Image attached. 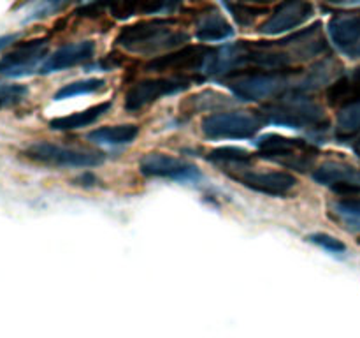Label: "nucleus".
Segmentation results:
<instances>
[{
  "label": "nucleus",
  "instance_id": "0eeeda50",
  "mask_svg": "<svg viewBox=\"0 0 360 338\" xmlns=\"http://www.w3.org/2000/svg\"><path fill=\"white\" fill-rule=\"evenodd\" d=\"M213 48L207 46L195 44V46H181L174 51L164 53L144 65L148 73H171L178 76H188L195 81L204 80V67H206L207 58H210Z\"/></svg>",
  "mask_w": 360,
  "mask_h": 338
},
{
  "label": "nucleus",
  "instance_id": "2f4dec72",
  "mask_svg": "<svg viewBox=\"0 0 360 338\" xmlns=\"http://www.w3.org/2000/svg\"><path fill=\"white\" fill-rule=\"evenodd\" d=\"M49 2H51V9L58 11V9H62V7H65V6H69V4H72L74 0H49Z\"/></svg>",
  "mask_w": 360,
  "mask_h": 338
},
{
  "label": "nucleus",
  "instance_id": "ddd939ff",
  "mask_svg": "<svg viewBox=\"0 0 360 338\" xmlns=\"http://www.w3.org/2000/svg\"><path fill=\"white\" fill-rule=\"evenodd\" d=\"M313 180L333 189L338 196H348L360 190V169L340 161H327L313 171Z\"/></svg>",
  "mask_w": 360,
  "mask_h": 338
},
{
  "label": "nucleus",
  "instance_id": "7ed1b4c3",
  "mask_svg": "<svg viewBox=\"0 0 360 338\" xmlns=\"http://www.w3.org/2000/svg\"><path fill=\"white\" fill-rule=\"evenodd\" d=\"M292 74L288 70H262L241 69L221 77L229 90L238 97V101H271L283 95L292 88Z\"/></svg>",
  "mask_w": 360,
  "mask_h": 338
},
{
  "label": "nucleus",
  "instance_id": "b1692460",
  "mask_svg": "<svg viewBox=\"0 0 360 338\" xmlns=\"http://www.w3.org/2000/svg\"><path fill=\"white\" fill-rule=\"evenodd\" d=\"M334 211L341 224L352 231H360V190L348 196H340V199L334 203Z\"/></svg>",
  "mask_w": 360,
  "mask_h": 338
},
{
  "label": "nucleus",
  "instance_id": "1a4fd4ad",
  "mask_svg": "<svg viewBox=\"0 0 360 338\" xmlns=\"http://www.w3.org/2000/svg\"><path fill=\"white\" fill-rule=\"evenodd\" d=\"M46 53H48V39H32L16 44L0 60V74L7 77H20L37 73Z\"/></svg>",
  "mask_w": 360,
  "mask_h": 338
},
{
  "label": "nucleus",
  "instance_id": "2eb2a0df",
  "mask_svg": "<svg viewBox=\"0 0 360 338\" xmlns=\"http://www.w3.org/2000/svg\"><path fill=\"white\" fill-rule=\"evenodd\" d=\"M95 53V42L94 41H81L76 44H67L63 48L56 49L51 56L44 60L39 67L37 73L41 74H51L58 73V70L69 69V67L79 65V63L88 62Z\"/></svg>",
  "mask_w": 360,
  "mask_h": 338
},
{
  "label": "nucleus",
  "instance_id": "9d476101",
  "mask_svg": "<svg viewBox=\"0 0 360 338\" xmlns=\"http://www.w3.org/2000/svg\"><path fill=\"white\" fill-rule=\"evenodd\" d=\"M227 175L246 189L273 197L288 196L297 185L295 176L285 171H253V169L248 171L246 168H243L238 171L227 173Z\"/></svg>",
  "mask_w": 360,
  "mask_h": 338
},
{
  "label": "nucleus",
  "instance_id": "72a5a7b5",
  "mask_svg": "<svg viewBox=\"0 0 360 338\" xmlns=\"http://www.w3.org/2000/svg\"><path fill=\"white\" fill-rule=\"evenodd\" d=\"M239 2L253 4V6H267V4H273V2H278V0H239Z\"/></svg>",
  "mask_w": 360,
  "mask_h": 338
},
{
  "label": "nucleus",
  "instance_id": "9b49d317",
  "mask_svg": "<svg viewBox=\"0 0 360 338\" xmlns=\"http://www.w3.org/2000/svg\"><path fill=\"white\" fill-rule=\"evenodd\" d=\"M313 14L315 7L309 0H283L259 30L266 35L285 34L304 25Z\"/></svg>",
  "mask_w": 360,
  "mask_h": 338
},
{
  "label": "nucleus",
  "instance_id": "20e7f679",
  "mask_svg": "<svg viewBox=\"0 0 360 338\" xmlns=\"http://www.w3.org/2000/svg\"><path fill=\"white\" fill-rule=\"evenodd\" d=\"M257 155L288 169L308 171L315 164L319 148L309 141L299 139V137L266 134L257 141Z\"/></svg>",
  "mask_w": 360,
  "mask_h": 338
},
{
  "label": "nucleus",
  "instance_id": "4be33fe9",
  "mask_svg": "<svg viewBox=\"0 0 360 338\" xmlns=\"http://www.w3.org/2000/svg\"><path fill=\"white\" fill-rule=\"evenodd\" d=\"M139 134V127L136 123H123V125L98 127L88 134V139L102 144H129Z\"/></svg>",
  "mask_w": 360,
  "mask_h": 338
},
{
  "label": "nucleus",
  "instance_id": "6e6552de",
  "mask_svg": "<svg viewBox=\"0 0 360 338\" xmlns=\"http://www.w3.org/2000/svg\"><path fill=\"white\" fill-rule=\"evenodd\" d=\"M193 77L178 76V74H169V76L151 77L134 83L125 95V109L134 113L146 108L151 102L158 101L164 95L178 94V92L188 90L193 84Z\"/></svg>",
  "mask_w": 360,
  "mask_h": 338
},
{
  "label": "nucleus",
  "instance_id": "4468645a",
  "mask_svg": "<svg viewBox=\"0 0 360 338\" xmlns=\"http://www.w3.org/2000/svg\"><path fill=\"white\" fill-rule=\"evenodd\" d=\"M343 74V65L340 60L333 58V56H323L316 63H313L294 84L290 90L301 92V94H311V92L320 90L323 87L333 84L338 77Z\"/></svg>",
  "mask_w": 360,
  "mask_h": 338
},
{
  "label": "nucleus",
  "instance_id": "6ab92c4d",
  "mask_svg": "<svg viewBox=\"0 0 360 338\" xmlns=\"http://www.w3.org/2000/svg\"><path fill=\"white\" fill-rule=\"evenodd\" d=\"M111 106H112L111 101L98 102V104L91 106V108L83 109V111L53 118L51 122H49V127H51L53 130H76V129H81V127H88L91 125V123L97 122L98 118H102V116L111 109Z\"/></svg>",
  "mask_w": 360,
  "mask_h": 338
},
{
  "label": "nucleus",
  "instance_id": "c9c22d12",
  "mask_svg": "<svg viewBox=\"0 0 360 338\" xmlns=\"http://www.w3.org/2000/svg\"><path fill=\"white\" fill-rule=\"evenodd\" d=\"M354 150H355V154L359 155L360 157V134L357 137H355V143H354Z\"/></svg>",
  "mask_w": 360,
  "mask_h": 338
},
{
  "label": "nucleus",
  "instance_id": "f3484780",
  "mask_svg": "<svg viewBox=\"0 0 360 338\" xmlns=\"http://www.w3.org/2000/svg\"><path fill=\"white\" fill-rule=\"evenodd\" d=\"M329 34L338 48L350 51L360 42V13H341L329 21Z\"/></svg>",
  "mask_w": 360,
  "mask_h": 338
},
{
  "label": "nucleus",
  "instance_id": "a211bd4d",
  "mask_svg": "<svg viewBox=\"0 0 360 338\" xmlns=\"http://www.w3.org/2000/svg\"><path fill=\"white\" fill-rule=\"evenodd\" d=\"M327 102L333 108H343L352 102L360 101V67L348 74H341L333 84L327 87Z\"/></svg>",
  "mask_w": 360,
  "mask_h": 338
},
{
  "label": "nucleus",
  "instance_id": "dca6fc26",
  "mask_svg": "<svg viewBox=\"0 0 360 338\" xmlns=\"http://www.w3.org/2000/svg\"><path fill=\"white\" fill-rule=\"evenodd\" d=\"M234 35V28L224 18V14L213 6H207L200 11L197 18L195 37L200 42H218Z\"/></svg>",
  "mask_w": 360,
  "mask_h": 338
},
{
  "label": "nucleus",
  "instance_id": "423d86ee",
  "mask_svg": "<svg viewBox=\"0 0 360 338\" xmlns=\"http://www.w3.org/2000/svg\"><path fill=\"white\" fill-rule=\"evenodd\" d=\"M264 123L260 111H218L207 115L200 129L207 139H252Z\"/></svg>",
  "mask_w": 360,
  "mask_h": 338
},
{
  "label": "nucleus",
  "instance_id": "7c9ffc66",
  "mask_svg": "<svg viewBox=\"0 0 360 338\" xmlns=\"http://www.w3.org/2000/svg\"><path fill=\"white\" fill-rule=\"evenodd\" d=\"M76 182H81L79 185H84V187H91L97 183V178H95L91 173H84V175H81L79 178H76Z\"/></svg>",
  "mask_w": 360,
  "mask_h": 338
},
{
  "label": "nucleus",
  "instance_id": "f704fd0d",
  "mask_svg": "<svg viewBox=\"0 0 360 338\" xmlns=\"http://www.w3.org/2000/svg\"><path fill=\"white\" fill-rule=\"evenodd\" d=\"M329 2L338 4V6H355V4H360V0H329Z\"/></svg>",
  "mask_w": 360,
  "mask_h": 338
},
{
  "label": "nucleus",
  "instance_id": "5701e85b",
  "mask_svg": "<svg viewBox=\"0 0 360 338\" xmlns=\"http://www.w3.org/2000/svg\"><path fill=\"white\" fill-rule=\"evenodd\" d=\"M360 134V101L343 106L336 118V136L338 141H352Z\"/></svg>",
  "mask_w": 360,
  "mask_h": 338
},
{
  "label": "nucleus",
  "instance_id": "cd10ccee",
  "mask_svg": "<svg viewBox=\"0 0 360 338\" xmlns=\"http://www.w3.org/2000/svg\"><path fill=\"white\" fill-rule=\"evenodd\" d=\"M306 239L330 254H343L345 250H347V245H345L341 239L334 238V236L327 234V232H313V234H309Z\"/></svg>",
  "mask_w": 360,
  "mask_h": 338
},
{
  "label": "nucleus",
  "instance_id": "a878e982",
  "mask_svg": "<svg viewBox=\"0 0 360 338\" xmlns=\"http://www.w3.org/2000/svg\"><path fill=\"white\" fill-rule=\"evenodd\" d=\"M227 9L231 11L234 20L241 27H252L257 18H260L262 14H267V9L264 6H253V4L239 2V0L227 2Z\"/></svg>",
  "mask_w": 360,
  "mask_h": 338
},
{
  "label": "nucleus",
  "instance_id": "c756f323",
  "mask_svg": "<svg viewBox=\"0 0 360 338\" xmlns=\"http://www.w3.org/2000/svg\"><path fill=\"white\" fill-rule=\"evenodd\" d=\"M183 0H151L148 6L146 14H158V13H174L181 6Z\"/></svg>",
  "mask_w": 360,
  "mask_h": 338
},
{
  "label": "nucleus",
  "instance_id": "39448f33",
  "mask_svg": "<svg viewBox=\"0 0 360 338\" xmlns=\"http://www.w3.org/2000/svg\"><path fill=\"white\" fill-rule=\"evenodd\" d=\"M23 155L32 162L51 168H95L104 162L105 155L101 150L86 146H69V144L39 143L28 144Z\"/></svg>",
  "mask_w": 360,
  "mask_h": 338
},
{
  "label": "nucleus",
  "instance_id": "c85d7f7f",
  "mask_svg": "<svg viewBox=\"0 0 360 338\" xmlns=\"http://www.w3.org/2000/svg\"><path fill=\"white\" fill-rule=\"evenodd\" d=\"M28 94V88L23 84H0V108L20 102Z\"/></svg>",
  "mask_w": 360,
  "mask_h": 338
},
{
  "label": "nucleus",
  "instance_id": "393cba45",
  "mask_svg": "<svg viewBox=\"0 0 360 338\" xmlns=\"http://www.w3.org/2000/svg\"><path fill=\"white\" fill-rule=\"evenodd\" d=\"M105 88V81L101 80V77H88V80H79L74 81V83L63 84L53 99L55 101H63V99L77 97V95H88L95 94V92H101Z\"/></svg>",
  "mask_w": 360,
  "mask_h": 338
},
{
  "label": "nucleus",
  "instance_id": "473e14b6",
  "mask_svg": "<svg viewBox=\"0 0 360 338\" xmlns=\"http://www.w3.org/2000/svg\"><path fill=\"white\" fill-rule=\"evenodd\" d=\"M14 41H16V35H4V37H0V51Z\"/></svg>",
  "mask_w": 360,
  "mask_h": 338
},
{
  "label": "nucleus",
  "instance_id": "f257e3e1",
  "mask_svg": "<svg viewBox=\"0 0 360 338\" xmlns=\"http://www.w3.org/2000/svg\"><path fill=\"white\" fill-rule=\"evenodd\" d=\"M190 41L185 28L178 27L172 18H153L127 25L116 35V44L129 53L143 56L164 55L174 51Z\"/></svg>",
  "mask_w": 360,
  "mask_h": 338
},
{
  "label": "nucleus",
  "instance_id": "412c9836",
  "mask_svg": "<svg viewBox=\"0 0 360 338\" xmlns=\"http://www.w3.org/2000/svg\"><path fill=\"white\" fill-rule=\"evenodd\" d=\"M206 158L211 164L231 173V169L232 171H238V169H243L252 164L255 161V154L239 146H220L207 151Z\"/></svg>",
  "mask_w": 360,
  "mask_h": 338
},
{
  "label": "nucleus",
  "instance_id": "f03ea898",
  "mask_svg": "<svg viewBox=\"0 0 360 338\" xmlns=\"http://www.w3.org/2000/svg\"><path fill=\"white\" fill-rule=\"evenodd\" d=\"M262 115L266 122L287 129H306L323 132L329 129L330 120L320 102L308 94L288 90L264 104Z\"/></svg>",
  "mask_w": 360,
  "mask_h": 338
},
{
  "label": "nucleus",
  "instance_id": "f8f14e48",
  "mask_svg": "<svg viewBox=\"0 0 360 338\" xmlns=\"http://www.w3.org/2000/svg\"><path fill=\"white\" fill-rule=\"evenodd\" d=\"M139 171L148 178L192 180L200 175L199 169L190 162L171 157L160 151H150L139 161Z\"/></svg>",
  "mask_w": 360,
  "mask_h": 338
},
{
  "label": "nucleus",
  "instance_id": "aec40b11",
  "mask_svg": "<svg viewBox=\"0 0 360 338\" xmlns=\"http://www.w3.org/2000/svg\"><path fill=\"white\" fill-rule=\"evenodd\" d=\"M232 104H236V99L220 94V92L204 90L186 99V101L179 106V113L190 116L193 115V113L199 111H217V109L229 108V106Z\"/></svg>",
  "mask_w": 360,
  "mask_h": 338
},
{
  "label": "nucleus",
  "instance_id": "bb28decb",
  "mask_svg": "<svg viewBox=\"0 0 360 338\" xmlns=\"http://www.w3.org/2000/svg\"><path fill=\"white\" fill-rule=\"evenodd\" d=\"M116 20H127L134 14H146L151 0H102Z\"/></svg>",
  "mask_w": 360,
  "mask_h": 338
}]
</instances>
